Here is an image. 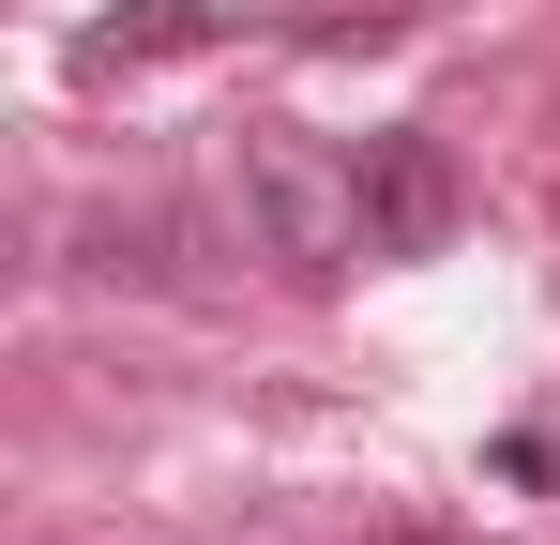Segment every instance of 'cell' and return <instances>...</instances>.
I'll return each mask as SVG.
<instances>
[{
    "label": "cell",
    "mask_w": 560,
    "mask_h": 545,
    "mask_svg": "<svg viewBox=\"0 0 560 545\" xmlns=\"http://www.w3.org/2000/svg\"><path fill=\"white\" fill-rule=\"evenodd\" d=\"M228 197H243L258 258H288V272H349V258H364V197H349V167H334L318 137H288V121H258V137L228 152Z\"/></svg>",
    "instance_id": "obj_1"
},
{
    "label": "cell",
    "mask_w": 560,
    "mask_h": 545,
    "mask_svg": "<svg viewBox=\"0 0 560 545\" xmlns=\"http://www.w3.org/2000/svg\"><path fill=\"white\" fill-rule=\"evenodd\" d=\"M349 197H364V258H440L469 228V167L424 137V121L364 137V152H349Z\"/></svg>",
    "instance_id": "obj_2"
},
{
    "label": "cell",
    "mask_w": 560,
    "mask_h": 545,
    "mask_svg": "<svg viewBox=\"0 0 560 545\" xmlns=\"http://www.w3.org/2000/svg\"><path fill=\"white\" fill-rule=\"evenodd\" d=\"M183 46H197V0H121V31L92 61H183Z\"/></svg>",
    "instance_id": "obj_3"
}]
</instances>
